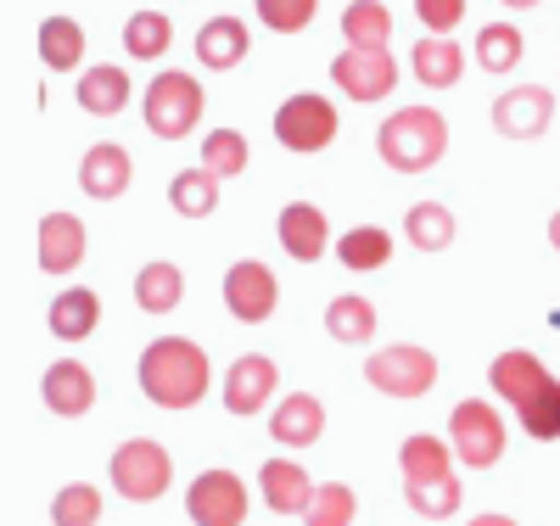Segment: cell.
Segmentation results:
<instances>
[{"label":"cell","mask_w":560,"mask_h":526,"mask_svg":"<svg viewBox=\"0 0 560 526\" xmlns=\"http://www.w3.org/2000/svg\"><path fill=\"white\" fill-rule=\"evenodd\" d=\"M213 387V364L191 337H158L140 353V393L158 409H197Z\"/></svg>","instance_id":"6da1fadb"},{"label":"cell","mask_w":560,"mask_h":526,"mask_svg":"<svg viewBox=\"0 0 560 526\" xmlns=\"http://www.w3.org/2000/svg\"><path fill=\"white\" fill-rule=\"evenodd\" d=\"M179 297H185V274H179V264L158 258V264H147V269L135 274V308H147V314H174Z\"/></svg>","instance_id":"d4e9b609"},{"label":"cell","mask_w":560,"mask_h":526,"mask_svg":"<svg viewBox=\"0 0 560 526\" xmlns=\"http://www.w3.org/2000/svg\"><path fill=\"white\" fill-rule=\"evenodd\" d=\"M337 258H342V269H382L387 258H393V235L382 230V224H359V230H348L342 242H337Z\"/></svg>","instance_id":"4dcf8cb0"},{"label":"cell","mask_w":560,"mask_h":526,"mask_svg":"<svg viewBox=\"0 0 560 526\" xmlns=\"http://www.w3.org/2000/svg\"><path fill=\"white\" fill-rule=\"evenodd\" d=\"M275 140L287 152H325L337 140V107L325 102V95H292V102H280L275 113Z\"/></svg>","instance_id":"52a82bcc"},{"label":"cell","mask_w":560,"mask_h":526,"mask_svg":"<svg viewBox=\"0 0 560 526\" xmlns=\"http://www.w3.org/2000/svg\"><path fill=\"white\" fill-rule=\"evenodd\" d=\"M102 521V488L90 482H68L51 499V526H96Z\"/></svg>","instance_id":"8d00e7d4"},{"label":"cell","mask_w":560,"mask_h":526,"mask_svg":"<svg viewBox=\"0 0 560 526\" xmlns=\"http://www.w3.org/2000/svg\"><path fill=\"white\" fill-rule=\"evenodd\" d=\"M353 515H359V499H353L348 482H319L303 526H353Z\"/></svg>","instance_id":"e575fe53"},{"label":"cell","mask_w":560,"mask_h":526,"mask_svg":"<svg viewBox=\"0 0 560 526\" xmlns=\"http://www.w3.org/2000/svg\"><path fill=\"white\" fill-rule=\"evenodd\" d=\"M269 437L287 443V448H314L325 437V404L314 393H292L280 398V409L269 414Z\"/></svg>","instance_id":"ac0fdd59"},{"label":"cell","mask_w":560,"mask_h":526,"mask_svg":"<svg viewBox=\"0 0 560 526\" xmlns=\"http://www.w3.org/2000/svg\"><path fill=\"white\" fill-rule=\"evenodd\" d=\"M364 381L382 398H427L438 387V353L432 348H415V342L382 348V353L364 359Z\"/></svg>","instance_id":"5b68a950"},{"label":"cell","mask_w":560,"mask_h":526,"mask_svg":"<svg viewBox=\"0 0 560 526\" xmlns=\"http://www.w3.org/2000/svg\"><path fill=\"white\" fill-rule=\"evenodd\" d=\"M96 325H102V297L90 292V285H68L51 303V337L57 342H84Z\"/></svg>","instance_id":"44dd1931"},{"label":"cell","mask_w":560,"mask_h":526,"mask_svg":"<svg viewBox=\"0 0 560 526\" xmlns=\"http://www.w3.org/2000/svg\"><path fill=\"white\" fill-rule=\"evenodd\" d=\"M549 247H555V253H560V213H555V219H549Z\"/></svg>","instance_id":"b9f144b4"},{"label":"cell","mask_w":560,"mask_h":526,"mask_svg":"<svg viewBox=\"0 0 560 526\" xmlns=\"http://www.w3.org/2000/svg\"><path fill=\"white\" fill-rule=\"evenodd\" d=\"M275 230H280V247H287L298 264L325 258V242H331V224H325V213H319L314 202H287Z\"/></svg>","instance_id":"d6986e66"},{"label":"cell","mask_w":560,"mask_h":526,"mask_svg":"<svg viewBox=\"0 0 560 526\" xmlns=\"http://www.w3.org/2000/svg\"><path fill=\"white\" fill-rule=\"evenodd\" d=\"M555 118V95L544 84H510L493 102V129L504 140H538Z\"/></svg>","instance_id":"30bf717a"},{"label":"cell","mask_w":560,"mask_h":526,"mask_svg":"<svg viewBox=\"0 0 560 526\" xmlns=\"http://www.w3.org/2000/svg\"><path fill=\"white\" fill-rule=\"evenodd\" d=\"M549 370H544V359L538 353H527V348H510V353H499L493 364H488V387L504 398V404H527V398H538L544 387H549Z\"/></svg>","instance_id":"5bb4252c"},{"label":"cell","mask_w":560,"mask_h":526,"mask_svg":"<svg viewBox=\"0 0 560 526\" xmlns=\"http://www.w3.org/2000/svg\"><path fill=\"white\" fill-rule=\"evenodd\" d=\"M319 12V0H258V23L275 34H303Z\"/></svg>","instance_id":"f35d334b"},{"label":"cell","mask_w":560,"mask_h":526,"mask_svg":"<svg viewBox=\"0 0 560 526\" xmlns=\"http://www.w3.org/2000/svg\"><path fill=\"white\" fill-rule=\"evenodd\" d=\"M314 488L319 482H308V470L298 459H264V470H258V493L275 515H308Z\"/></svg>","instance_id":"2e32d148"},{"label":"cell","mask_w":560,"mask_h":526,"mask_svg":"<svg viewBox=\"0 0 560 526\" xmlns=\"http://www.w3.org/2000/svg\"><path fill=\"white\" fill-rule=\"evenodd\" d=\"M39 398H45L51 414L79 420V414H90V404H96V375H90L79 359H57L51 370L39 375Z\"/></svg>","instance_id":"4fadbf2b"},{"label":"cell","mask_w":560,"mask_h":526,"mask_svg":"<svg viewBox=\"0 0 560 526\" xmlns=\"http://www.w3.org/2000/svg\"><path fill=\"white\" fill-rule=\"evenodd\" d=\"M448 448L459 454V465H471V470H488L504 459V420L493 404L482 398H465L454 414H448Z\"/></svg>","instance_id":"8992f818"},{"label":"cell","mask_w":560,"mask_h":526,"mask_svg":"<svg viewBox=\"0 0 560 526\" xmlns=\"http://www.w3.org/2000/svg\"><path fill=\"white\" fill-rule=\"evenodd\" d=\"M409 68H415V79H420V84L448 90V84H459V73H465V57H459V45H454V39L432 34V39H415Z\"/></svg>","instance_id":"603a6c76"},{"label":"cell","mask_w":560,"mask_h":526,"mask_svg":"<svg viewBox=\"0 0 560 526\" xmlns=\"http://www.w3.org/2000/svg\"><path fill=\"white\" fill-rule=\"evenodd\" d=\"M168 208H174L179 219H208V213L219 208V179H213L208 168L174 174V179H168Z\"/></svg>","instance_id":"f1b7e54d"},{"label":"cell","mask_w":560,"mask_h":526,"mask_svg":"<svg viewBox=\"0 0 560 526\" xmlns=\"http://www.w3.org/2000/svg\"><path fill=\"white\" fill-rule=\"evenodd\" d=\"M129 152L118 147V140H102V147H90L84 163H79V190L84 197H96V202H118L124 190H129Z\"/></svg>","instance_id":"e0dca14e"},{"label":"cell","mask_w":560,"mask_h":526,"mask_svg":"<svg viewBox=\"0 0 560 526\" xmlns=\"http://www.w3.org/2000/svg\"><path fill=\"white\" fill-rule=\"evenodd\" d=\"M39 62L57 73H73L84 62V28L73 17H45L39 23Z\"/></svg>","instance_id":"4316f807"},{"label":"cell","mask_w":560,"mask_h":526,"mask_svg":"<svg viewBox=\"0 0 560 526\" xmlns=\"http://www.w3.org/2000/svg\"><path fill=\"white\" fill-rule=\"evenodd\" d=\"M79 107L84 113H96V118H113L129 107V73L102 62V68H84L79 73Z\"/></svg>","instance_id":"7402d4cb"},{"label":"cell","mask_w":560,"mask_h":526,"mask_svg":"<svg viewBox=\"0 0 560 526\" xmlns=\"http://www.w3.org/2000/svg\"><path fill=\"white\" fill-rule=\"evenodd\" d=\"M325 330H331V342L359 348V342L376 337V308H370V297L342 292V297H331V308H325Z\"/></svg>","instance_id":"83f0119b"},{"label":"cell","mask_w":560,"mask_h":526,"mask_svg":"<svg viewBox=\"0 0 560 526\" xmlns=\"http://www.w3.org/2000/svg\"><path fill=\"white\" fill-rule=\"evenodd\" d=\"M342 39L353 45V51H387L393 12L382 7V0H353V7L342 12Z\"/></svg>","instance_id":"484cf974"},{"label":"cell","mask_w":560,"mask_h":526,"mask_svg":"<svg viewBox=\"0 0 560 526\" xmlns=\"http://www.w3.org/2000/svg\"><path fill=\"white\" fill-rule=\"evenodd\" d=\"M202 107H208L202 84L191 73H179V68H168V73H158L147 84V129L158 140H185L202 124Z\"/></svg>","instance_id":"3957f363"},{"label":"cell","mask_w":560,"mask_h":526,"mask_svg":"<svg viewBox=\"0 0 560 526\" xmlns=\"http://www.w3.org/2000/svg\"><path fill=\"white\" fill-rule=\"evenodd\" d=\"M454 448L443 437H427V432H415L398 443V470H404V482H443V476H454Z\"/></svg>","instance_id":"cb8c5ba5"},{"label":"cell","mask_w":560,"mask_h":526,"mask_svg":"<svg viewBox=\"0 0 560 526\" xmlns=\"http://www.w3.org/2000/svg\"><path fill=\"white\" fill-rule=\"evenodd\" d=\"M415 12H420V23H427L432 34H454L459 17H465V0H415Z\"/></svg>","instance_id":"ab89813d"},{"label":"cell","mask_w":560,"mask_h":526,"mask_svg":"<svg viewBox=\"0 0 560 526\" xmlns=\"http://www.w3.org/2000/svg\"><path fill=\"white\" fill-rule=\"evenodd\" d=\"M459 499H465V488L454 476H443V482H404V504L427 521H448L459 510Z\"/></svg>","instance_id":"836d02e7"},{"label":"cell","mask_w":560,"mask_h":526,"mask_svg":"<svg viewBox=\"0 0 560 526\" xmlns=\"http://www.w3.org/2000/svg\"><path fill=\"white\" fill-rule=\"evenodd\" d=\"M404 235H409L415 253H443L454 242V213L443 202H415L404 213Z\"/></svg>","instance_id":"f546056e"},{"label":"cell","mask_w":560,"mask_h":526,"mask_svg":"<svg viewBox=\"0 0 560 526\" xmlns=\"http://www.w3.org/2000/svg\"><path fill=\"white\" fill-rule=\"evenodd\" d=\"M504 7H516V12H527V7H538V0H504Z\"/></svg>","instance_id":"7bdbcfd3"},{"label":"cell","mask_w":560,"mask_h":526,"mask_svg":"<svg viewBox=\"0 0 560 526\" xmlns=\"http://www.w3.org/2000/svg\"><path fill=\"white\" fill-rule=\"evenodd\" d=\"M174 482V459L158 437H129L118 443L113 454V488L129 499V504H158Z\"/></svg>","instance_id":"277c9868"},{"label":"cell","mask_w":560,"mask_h":526,"mask_svg":"<svg viewBox=\"0 0 560 526\" xmlns=\"http://www.w3.org/2000/svg\"><path fill=\"white\" fill-rule=\"evenodd\" d=\"M331 79L342 84V95H353V102H382V95L393 90V79H398V62L387 57V51H348L331 62Z\"/></svg>","instance_id":"7c38bea8"},{"label":"cell","mask_w":560,"mask_h":526,"mask_svg":"<svg viewBox=\"0 0 560 526\" xmlns=\"http://www.w3.org/2000/svg\"><path fill=\"white\" fill-rule=\"evenodd\" d=\"M516 420H522V432H527V437L555 443V437H560V381H549L538 398H527V404L516 409Z\"/></svg>","instance_id":"74e56055"},{"label":"cell","mask_w":560,"mask_h":526,"mask_svg":"<svg viewBox=\"0 0 560 526\" xmlns=\"http://www.w3.org/2000/svg\"><path fill=\"white\" fill-rule=\"evenodd\" d=\"M471 526H516V521H510V515H493V510H488V515H471Z\"/></svg>","instance_id":"60d3db41"},{"label":"cell","mask_w":560,"mask_h":526,"mask_svg":"<svg viewBox=\"0 0 560 526\" xmlns=\"http://www.w3.org/2000/svg\"><path fill=\"white\" fill-rule=\"evenodd\" d=\"M168 39H174V23H168L163 12H135V17L124 23V51H129L135 62H158V57L168 51Z\"/></svg>","instance_id":"1f68e13d"},{"label":"cell","mask_w":560,"mask_h":526,"mask_svg":"<svg viewBox=\"0 0 560 526\" xmlns=\"http://www.w3.org/2000/svg\"><path fill=\"white\" fill-rule=\"evenodd\" d=\"M522 51H527V45H522V28L516 23H488L477 34V62L488 73H510V68L522 62Z\"/></svg>","instance_id":"d6a6232c"},{"label":"cell","mask_w":560,"mask_h":526,"mask_svg":"<svg viewBox=\"0 0 560 526\" xmlns=\"http://www.w3.org/2000/svg\"><path fill=\"white\" fill-rule=\"evenodd\" d=\"M280 387V370L269 353H242L236 364L224 370V409L230 414H258Z\"/></svg>","instance_id":"8fae6325"},{"label":"cell","mask_w":560,"mask_h":526,"mask_svg":"<svg viewBox=\"0 0 560 526\" xmlns=\"http://www.w3.org/2000/svg\"><path fill=\"white\" fill-rule=\"evenodd\" d=\"M185 515L197 526H242L247 521V482L236 470H202L191 488H185Z\"/></svg>","instance_id":"ba28073f"},{"label":"cell","mask_w":560,"mask_h":526,"mask_svg":"<svg viewBox=\"0 0 560 526\" xmlns=\"http://www.w3.org/2000/svg\"><path fill=\"white\" fill-rule=\"evenodd\" d=\"M202 168H208L213 179H236V174L247 168V140H242V129H213V135L202 140Z\"/></svg>","instance_id":"d590c367"},{"label":"cell","mask_w":560,"mask_h":526,"mask_svg":"<svg viewBox=\"0 0 560 526\" xmlns=\"http://www.w3.org/2000/svg\"><path fill=\"white\" fill-rule=\"evenodd\" d=\"M275 297H280V285H275V269L269 264L242 258V264L224 269V308L236 314L242 325H264L275 314Z\"/></svg>","instance_id":"9c48e42d"},{"label":"cell","mask_w":560,"mask_h":526,"mask_svg":"<svg viewBox=\"0 0 560 526\" xmlns=\"http://www.w3.org/2000/svg\"><path fill=\"white\" fill-rule=\"evenodd\" d=\"M34 253H39V269L45 274H73L84 264V224L73 213H45L39 219V235H34Z\"/></svg>","instance_id":"9a60e30c"},{"label":"cell","mask_w":560,"mask_h":526,"mask_svg":"<svg viewBox=\"0 0 560 526\" xmlns=\"http://www.w3.org/2000/svg\"><path fill=\"white\" fill-rule=\"evenodd\" d=\"M247 45H253V34H247L242 17H208L197 28V62L213 68V73H224V68H236L247 57Z\"/></svg>","instance_id":"ffe728a7"},{"label":"cell","mask_w":560,"mask_h":526,"mask_svg":"<svg viewBox=\"0 0 560 526\" xmlns=\"http://www.w3.org/2000/svg\"><path fill=\"white\" fill-rule=\"evenodd\" d=\"M376 152L393 174H427L448 152V124L432 107H404L376 129Z\"/></svg>","instance_id":"7a4b0ae2"}]
</instances>
